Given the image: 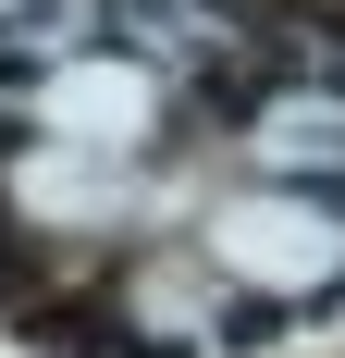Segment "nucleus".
Here are the masks:
<instances>
[{"instance_id": "1", "label": "nucleus", "mask_w": 345, "mask_h": 358, "mask_svg": "<svg viewBox=\"0 0 345 358\" xmlns=\"http://www.w3.org/2000/svg\"><path fill=\"white\" fill-rule=\"evenodd\" d=\"M210 259H222L235 285L309 296V285H333V272H345V210H333V198H296V185L235 198V210L210 222Z\"/></svg>"}, {"instance_id": "2", "label": "nucleus", "mask_w": 345, "mask_h": 358, "mask_svg": "<svg viewBox=\"0 0 345 358\" xmlns=\"http://www.w3.org/2000/svg\"><path fill=\"white\" fill-rule=\"evenodd\" d=\"M259 161L272 173H333L345 161V99H272L259 111Z\"/></svg>"}]
</instances>
